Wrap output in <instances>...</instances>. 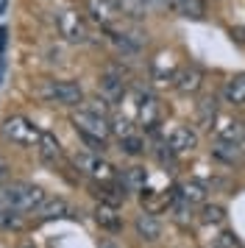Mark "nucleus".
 <instances>
[{
    "instance_id": "nucleus-2",
    "label": "nucleus",
    "mask_w": 245,
    "mask_h": 248,
    "mask_svg": "<svg viewBox=\"0 0 245 248\" xmlns=\"http://www.w3.org/2000/svg\"><path fill=\"white\" fill-rule=\"evenodd\" d=\"M73 125L78 128V134L84 137V142L89 145V151H95V154H103L106 151V140L111 137V117L87 112V109H78L73 114Z\"/></svg>"
},
{
    "instance_id": "nucleus-28",
    "label": "nucleus",
    "mask_w": 245,
    "mask_h": 248,
    "mask_svg": "<svg viewBox=\"0 0 245 248\" xmlns=\"http://www.w3.org/2000/svg\"><path fill=\"white\" fill-rule=\"evenodd\" d=\"M176 156H178V154L167 145V142L156 148V159H159V165H162V168H176Z\"/></svg>"
},
{
    "instance_id": "nucleus-1",
    "label": "nucleus",
    "mask_w": 245,
    "mask_h": 248,
    "mask_svg": "<svg viewBox=\"0 0 245 248\" xmlns=\"http://www.w3.org/2000/svg\"><path fill=\"white\" fill-rule=\"evenodd\" d=\"M47 192L36 184H28V181H3L0 184V206L3 209H14L20 215L36 212L45 203Z\"/></svg>"
},
{
    "instance_id": "nucleus-12",
    "label": "nucleus",
    "mask_w": 245,
    "mask_h": 248,
    "mask_svg": "<svg viewBox=\"0 0 245 248\" xmlns=\"http://www.w3.org/2000/svg\"><path fill=\"white\" fill-rule=\"evenodd\" d=\"M92 190H95V195L100 198V203L120 206V203L125 201V187H122L120 181H106V184H98V181H92Z\"/></svg>"
},
{
    "instance_id": "nucleus-7",
    "label": "nucleus",
    "mask_w": 245,
    "mask_h": 248,
    "mask_svg": "<svg viewBox=\"0 0 245 248\" xmlns=\"http://www.w3.org/2000/svg\"><path fill=\"white\" fill-rule=\"evenodd\" d=\"M131 98L137 101V117L145 128H156L159 125V101H156L151 92H142V90H134Z\"/></svg>"
},
{
    "instance_id": "nucleus-18",
    "label": "nucleus",
    "mask_w": 245,
    "mask_h": 248,
    "mask_svg": "<svg viewBox=\"0 0 245 248\" xmlns=\"http://www.w3.org/2000/svg\"><path fill=\"white\" fill-rule=\"evenodd\" d=\"M36 154H39L45 162H59V159H61V142L56 140V134L42 131L39 142H36Z\"/></svg>"
},
{
    "instance_id": "nucleus-26",
    "label": "nucleus",
    "mask_w": 245,
    "mask_h": 248,
    "mask_svg": "<svg viewBox=\"0 0 245 248\" xmlns=\"http://www.w3.org/2000/svg\"><path fill=\"white\" fill-rule=\"evenodd\" d=\"M145 0H117V9H120V14H125V17H134V20H139V17H145Z\"/></svg>"
},
{
    "instance_id": "nucleus-5",
    "label": "nucleus",
    "mask_w": 245,
    "mask_h": 248,
    "mask_svg": "<svg viewBox=\"0 0 245 248\" xmlns=\"http://www.w3.org/2000/svg\"><path fill=\"white\" fill-rule=\"evenodd\" d=\"M53 23H56L59 36H61L64 42H70V45H84V42H89V23H87V17L78 14L76 9L56 12Z\"/></svg>"
},
{
    "instance_id": "nucleus-21",
    "label": "nucleus",
    "mask_w": 245,
    "mask_h": 248,
    "mask_svg": "<svg viewBox=\"0 0 245 248\" xmlns=\"http://www.w3.org/2000/svg\"><path fill=\"white\" fill-rule=\"evenodd\" d=\"M212 154H214V159H220V162H226V165H237V162L243 159V151H240L237 142H223V140L214 142Z\"/></svg>"
},
{
    "instance_id": "nucleus-19",
    "label": "nucleus",
    "mask_w": 245,
    "mask_h": 248,
    "mask_svg": "<svg viewBox=\"0 0 245 248\" xmlns=\"http://www.w3.org/2000/svg\"><path fill=\"white\" fill-rule=\"evenodd\" d=\"M70 212V206H67L64 198H45V203L36 209V215L42 217V220H56V217H64V215Z\"/></svg>"
},
{
    "instance_id": "nucleus-11",
    "label": "nucleus",
    "mask_w": 245,
    "mask_h": 248,
    "mask_svg": "<svg viewBox=\"0 0 245 248\" xmlns=\"http://www.w3.org/2000/svg\"><path fill=\"white\" fill-rule=\"evenodd\" d=\"M98 84H100V92H103L106 101H120L122 95H125V81H122V76L117 70H106Z\"/></svg>"
},
{
    "instance_id": "nucleus-24",
    "label": "nucleus",
    "mask_w": 245,
    "mask_h": 248,
    "mask_svg": "<svg viewBox=\"0 0 245 248\" xmlns=\"http://www.w3.org/2000/svg\"><path fill=\"white\" fill-rule=\"evenodd\" d=\"M22 226H25V217L20 212L0 206V232H20Z\"/></svg>"
},
{
    "instance_id": "nucleus-10",
    "label": "nucleus",
    "mask_w": 245,
    "mask_h": 248,
    "mask_svg": "<svg viewBox=\"0 0 245 248\" xmlns=\"http://www.w3.org/2000/svg\"><path fill=\"white\" fill-rule=\"evenodd\" d=\"M167 145L173 148L176 154L195 151V148H198V134H195L189 125H178V128H173V131H170V137H167Z\"/></svg>"
},
{
    "instance_id": "nucleus-25",
    "label": "nucleus",
    "mask_w": 245,
    "mask_h": 248,
    "mask_svg": "<svg viewBox=\"0 0 245 248\" xmlns=\"http://www.w3.org/2000/svg\"><path fill=\"white\" fill-rule=\"evenodd\" d=\"M120 151L128 156H139V154H145V140L137 131H131V134L120 137Z\"/></svg>"
},
{
    "instance_id": "nucleus-9",
    "label": "nucleus",
    "mask_w": 245,
    "mask_h": 248,
    "mask_svg": "<svg viewBox=\"0 0 245 248\" xmlns=\"http://www.w3.org/2000/svg\"><path fill=\"white\" fill-rule=\"evenodd\" d=\"M87 9L92 14V20L100 23L103 28H111L122 17L120 9H117V0H87Z\"/></svg>"
},
{
    "instance_id": "nucleus-29",
    "label": "nucleus",
    "mask_w": 245,
    "mask_h": 248,
    "mask_svg": "<svg viewBox=\"0 0 245 248\" xmlns=\"http://www.w3.org/2000/svg\"><path fill=\"white\" fill-rule=\"evenodd\" d=\"M212 248H243V240L234 234V232H223L214 237V246Z\"/></svg>"
},
{
    "instance_id": "nucleus-6",
    "label": "nucleus",
    "mask_w": 245,
    "mask_h": 248,
    "mask_svg": "<svg viewBox=\"0 0 245 248\" xmlns=\"http://www.w3.org/2000/svg\"><path fill=\"white\" fill-rule=\"evenodd\" d=\"M76 168L81 173H87L89 179L98 181V184L114 181V168L100 154H95V151H81V154H76Z\"/></svg>"
},
{
    "instance_id": "nucleus-30",
    "label": "nucleus",
    "mask_w": 245,
    "mask_h": 248,
    "mask_svg": "<svg viewBox=\"0 0 245 248\" xmlns=\"http://www.w3.org/2000/svg\"><path fill=\"white\" fill-rule=\"evenodd\" d=\"M81 109H87V112H95V114H103V117H109V101L106 98H92L87 101Z\"/></svg>"
},
{
    "instance_id": "nucleus-33",
    "label": "nucleus",
    "mask_w": 245,
    "mask_h": 248,
    "mask_svg": "<svg viewBox=\"0 0 245 248\" xmlns=\"http://www.w3.org/2000/svg\"><path fill=\"white\" fill-rule=\"evenodd\" d=\"M100 248H117V246H114V243H103Z\"/></svg>"
},
{
    "instance_id": "nucleus-8",
    "label": "nucleus",
    "mask_w": 245,
    "mask_h": 248,
    "mask_svg": "<svg viewBox=\"0 0 245 248\" xmlns=\"http://www.w3.org/2000/svg\"><path fill=\"white\" fill-rule=\"evenodd\" d=\"M173 87H176L181 95H192V92L200 90V84H203V73H200L198 64H184V67H178L173 73Z\"/></svg>"
},
{
    "instance_id": "nucleus-27",
    "label": "nucleus",
    "mask_w": 245,
    "mask_h": 248,
    "mask_svg": "<svg viewBox=\"0 0 245 248\" xmlns=\"http://www.w3.org/2000/svg\"><path fill=\"white\" fill-rule=\"evenodd\" d=\"M223 217H226V209L217 206V203H212V206H203V209H200V220H203V223H220Z\"/></svg>"
},
{
    "instance_id": "nucleus-4",
    "label": "nucleus",
    "mask_w": 245,
    "mask_h": 248,
    "mask_svg": "<svg viewBox=\"0 0 245 248\" xmlns=\"http://www.w3.org/2000/svg\"><path fill=\"white\" fill-rule=\"evenodd\" d=\"M0 134L6 142L11 145H20V148H36L39 137H42V128L28 120L25 114H9L3 123H0Z\"/></svg>"
},
{
    "instance_id": "nucleus-34",
    "label": "nucleus",
    "mask_w": 245,
    "mask_h": 248,
    "mask_svg": "<svg viewBox=\"0 0 245 248\" xmlns=\"http://www.w3.org/2000/svg\"><path fill=\"white\" fill-rule=\"evenodd\" d=\"M145 3H151V0H145Z\"/></svg>"
},
{
    "instance_id": "nucleus-14",
    "label": "nucleus",
    "mask_w": 245,
    "mask_h": 248,
    "mask_svg": "<svg viewBox=\"0 0 245 248\" xmlns=\"http://www.w3.org/2000/svg\"><path fill=\"white\" fill-rule=\"evenodd\" d=\"M178 198V190L173 187V190L167 192H142V203H145V212H162V209H167V206H173Z\"/></svg>"
},
{
    "instance_id": "nucleus-22",
    "label": "nucleus",
    "mask_w": 245,
    "mask_h": 248,
    "mask_svg": "<svg viewBox=\"0 0 245 248\" xmlns=\"http://www.w3.org/2000/svg\"><path fill=\"white\" fill-rule=\"evenodd\" d=\"M178 190V198L187 203H200L203 198H206V184H200V181H184L181 187H176Z\"/></svg>"
},
{
    "instance_id": "nucleus-16",
    "label": "nucleus",
    "mask_w": 245,
    "mask_h": 248,
    "mask_svg": "<svg viewBox=\"0 0 245 248\" xmlns=\"http://www.w3.org/2000/svg\"><path fill=\"white\" fill-rule=\"evenodd\" d=\"M125 187V192H139L145 190V184H148V170L139 168V165H134V168H125L120 173V179H117Z\"/></svg>"
},
{
    "instance_id": "nucleus-3",
    "label": "nucleus",
    "mask_w": 245,
    "mask_h": 248,
    "mask_svg": "<svg viewBox=\"0 0 245 248\" xmlns=\"http://www.w3.org/2000/svg\"><path fill=\"white\" fill-rule=\"evenodd\" d=\"M36 95H39V101L50 103V106H78V103H84V90H81L78 81L47 78L36 87Z\"/></svg>"
},
{
    "instance_id": "nucleus-15",
    "label": "nucleus",
    "mask_w": 245,
    "mask_h": 248,
    "mask_svg": "<svg viewBox=\"0 0 245 248\" xmlns=\"http://www.w3.org/2000/svg\"><path fill=\"white\" fill-rule=\"evenodd\" d=\"M134 229H137V237H142V240H148V243L159 240V234H162V223H159V217H156V215H151V212L137 215Z\"/></svg>"
},
{
    "instance_id": "nucleus-31",
    "label": "nucleus",
    "mask_w": 245,
    "mask_h": 248,
    "mask_svg": "<svg viewBox=\"0 0 245 248\" xmlns=\"http://www.w3.org/2000/svg\"><path fill=\"white\" fill-rule=\"evenodd\" d=\"M6 36H9V28L0 25V53H3V47H6Z\"/></svg>"
},
{
    "instance_id": "nucleus-23",
    "label": "nucleus",
    "mask_w": 245,
    "mask_h": 248,
    "mask_svg": "<svg viewBox=\"0 0 245 248\" xmlns=\"http://www.w3.org/2000/svg\"><path fill=\"white\" fill-rule=\"evenodd\" d=\"M240 137H245V125L240 120H226L217 128V140H223V142H237Z\"/></svg>"
},
{
    "instance_id": "nucleus-32",
    "label": "nucleus",
    "mask_w": 245,
    "mask_h": 248,
    "mask_svg": "<svg viewBox=\"0 0 245 248\" xmlns=\"http://www.w3.org/2000/svg\"><path fill=\"white\" fill-rule=\"evenodd\" d=\"M6 176H9V165H6V162H3V159H0V184H3V181H6Z\"/></svg>"
},
{
    "instance_id": "nucleus-20",
    "label": "nucleus",
    "mask_w": 245,
    "mask_h": 248,
    "mask_svg": "<svg viewBox=\"0 0 245 248\" xmlns=\"http://www.w3.org/2000/svg\"><path fill=\"white\" fill-rule=\"evenodd\" d=\"M214 120H217V98L214 95H206L198 103V125L200 128H212Z\"/></svg>"
},
{
    "instance_id": "nucleus-13",
    "label": "nucleus",
    "mask_w": 245,
    "mask_h": 248,
    "mask_svg": "<svg viewBox=\"0 0 245 248\" xmlns=\"http://www.w3.org/2000/svg\"><path fill=\"white\" fill-rule=\"evenodd\" d=\"M95 223L106 232H120L122 229V217H120V209L111 206V203H98L95 206Z\"/></svg>"
},
{
    "instance_id": "nucleus-17",
    "label": "nucleus",
    "mask_w": 245,
    "mask_h": 248,
    "mask_svg": "<svg viewBox=\"0 0 245 248\" xmlns=\"http://www.w3.org/2000/svg\"><path fill=\"white\" fill-rule=\"evenodd\" d=\"M223 98L231 106H245V73H237V76H231V78L226 81Z\"/></svg>"
}]
</instances>
